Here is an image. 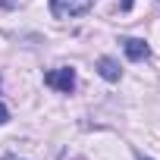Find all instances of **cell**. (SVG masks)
<instances>
[{"label":"cell","mask_w":160,"mask_h":160,"mask_svg":"<svg viewBox=\"0 0 160 160\" xmlns=\"http://www.w3.org/2000/svg\"><path fill=\"white\" fill-rule=\"evenodd\" d=\"M94 7V0H50V13L60 19H72V16H82Z\"/></svg>","instance_id":"cell-1"},{"label":"cell","mask_w":160,"mask_h":160,"mask_svg":"<svg viewBox=\"0 0 160 160\" xmlns=\"http://www.w3.org/2000/svg\"><path fill=\"white\" fill-rule=\"evenodd\" d=\"M44 85H50L53 91H63V94H69V91L75 88V69H69V66L50 69V72L44 75Z\"/></svg>","instance_id":"cell-2"},{"label":"cell","mask_w":160,"mask_h":160,"mask_svg":"<svg viewBox=\"0 0 160 160\" xmlns=\"http://www.w3.org/2000/svg\"><path fill=\"white\" fill-rule=\"evenodd\" d=\"M122 50L129 60H148V53H151V47L141 38H122Z\"/></svg>","instance_id":"cell-3"},{"label":"cell","mask_w":160,"mask_h":160,"mask_svg":"<svg viewBox=\"0 0 160 160\" xmlns=\"http://www.w3.org/2000/svg\"><path fill=\"white\" fill-rule=\"evenodd\" d=\"M98 72L107 78V82H119V75H122L119 63H116V60H110V57H101V60H98Z\"/></svg>","instance_id":"cell-4"},{"label":"cell","mask_w":160,"mask_h":160,"mask_svg":"<svg viewBox=\"0 0 160 160\" xmlns=\"http://www.w3.org/2000/svg\"><path fill=\"white\" fill-rule=\"evenodd\" d=\"M7 119H10V110H7V107H3V104H0V126H3V122H7Z\"/></svg>","instance_id":"cell-5"},{"label":"cell","mask_w":160,"mask_h":160,"mask_svg":"<svg viewBox=\"0 0 160 160\" xmlns=\"http://www.w3.org/2000/svg\"><path fill=\"white\" fill-rule=\"evenodd\" d=\"M122 10H132V0H122Z\"/></svg>","instance_id":"cell-6"}]
</instances>
